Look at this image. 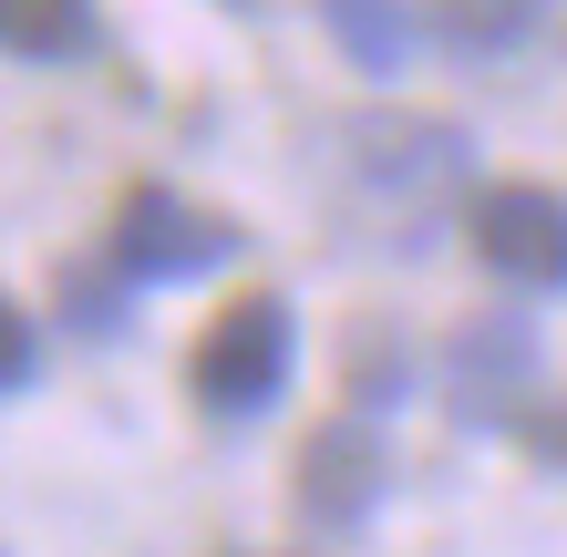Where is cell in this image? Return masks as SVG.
Returning <instances> with one entry per match:
<instances>
[{
    "label": "cell",
    "mask_w": 567,
    "mask_h": 557,
    "mask_svg": "<svg viewBox=\"0 0 567 557\" xmlns=\"http://www.w3.org/2000/svg\"><path fill=\"white\" fill-rule=\"evenodd\" d=\"M186 382H196V403L227 413V423H238V413H269V392L289 382V300H279V289L227 300L207 320V341H196Z\"/></svg>",
    "instance_id": "1"
},
{
    "label": "cell",
    "mask_w": 567,
    "mask_h": 557,
    "mask_svg": "<svg viewBox=\"0 0 567 557\" xmlns=\"http://www.w3.org/2000/svg\"><path fill=\"white\" fill-rule=\"evenodd\" d=\"M464 238H475V258L506 289H567V196L557 186H475V207H464Z\"/></svg>",
    "instance_id": "2"
},
{
    "label": "cell",
    "mask_w": 567,
    "mask_h": 557,
    "mask_svg": "<svg viewBox=\"0 0 567 557\" xmlns=\"http://www.w3.org/2000/svg\"><path fill=\"white\" fill-rule=\"evenodd\" d=\"M227 248H238V227L186 207L176 186H124V207H114V269L124 279H196Z\"/></svg>",
    "instance_id": "3"
},
{
    "label": "cell",
    "mask_w": 567,
    "mask_h": 557,
    "mask_svg": "<svg viewBox=\"0 0 567 557\" xmlns=\"http://www.w3.org/2000/svg\"><path fill=\"white\" fill-rule=\"evenodd\" d=\"M382 496V444L361 434V423H320L310 444H299V516L310 527H361Z\"/></svg>",
    "instance_id": "4"
},
{
    "label": "cell",
    "mask_w": 567,
    "mask_h": 557,
    "mask_svg": "<svg viewBox=\"0 0 567 557\" xmlns=\"http://www.w3.org/2000/svg\"><path fill=\"white\" fill-rule=\"evenodd\" d=\"M423 21H433V42H454V52H516L526 31L547 21V0H423Z\"/></svg>",
    "instance_id": "5"
},
{
    "label": "cell",
    "mask_w": 567,
    "mask_h": 557,
    "mask_svg": "<svg viewBox=\"0 0 567 557\" xmlns=\"http://www.w3.org/2000/svg\"><path fill=\"white\" fill-rule=\"evenodd\" d=\"M516 372H526V331H516V320H495V331L454 341V403H464V413H506Z\"/></svg>",
    "instance_id": "6"
},
{
    "label": "cell",
    "mask_w": 567,
    "mask_h": 557,
    "mask_svg": "<svg viewBox=\"0 0 567 557\" xmlns=\"http://www.w3.org/2000/svg\"><path fill=\"white\" fill-rule=\"evenodd\" d=\"M330 31H341V52L361 62V73H403L413 62V11L403 0H320Z\"/></svg>",
    "instance_id": "7"
},
{
    "label": "cell",
    "mask_w": 567,
    "mask_h": 557,
    "mask_svg": "<svg viewBox=\"0 0 567 557\" xmlns=\"http://www.w3.org/2000/svg\"><path fill=\"white\" fill-rule=\"evenodd\" d=\"M93 42V0H0V52L21 62H62Z\"/></svg>",
    "instance_id": "8"
},
{
    "label": "cell",
    "mask_w": 567,
    "mask_h": 557,
    "mask_svg": "<svg viewBox=\"0 0 567 557\" xmlns=\"http://www.w3.org/2000/svg\"><path fill=\"white\" fill-rule=\"evenodd\" d=\"M516 434H526V454H547V465L567 475V392H557V403H537V413H516Z\"/></svg>",
    "instance_id": "9"
},
{
    "label": "cell",
    "mask_w": 567,
    "mask_h": 557,
    "mask_svg": "<svg viewBox=\"0 0 567 557\" xmlns=\"http://www.w3.org/2000/svg\"><path fill=\"white\" fill-rule=\"evenodd\" d=\"M21 372H31V320H21V300H0V392Z\"/></svg>",
    "instance_id": "10"
}]
</instances>
